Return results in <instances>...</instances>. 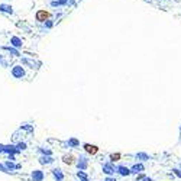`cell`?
Listing matches in <instances>:
<instances>
[{
    "label": "cell",
    "mask_w": 181,
    "mask_h": 181,
    "mask_svg": "<svg viewBox=\"0 0 181 181\" xmlns=\"http://www.w3.org/2000/svg\"><path fill=\"white\" fill-rule=\"evenodd\" d=\"M49 19V13L46 12V10H38L36 12V20L38 22H45V20H48Z\"/></svg>",
    "instance_id": "obj_1"
},
{
    "label": "cell",
    "mask_w": 181,
    "mask_h": 181,
    "mask_svg": "<svg viewBox=\"0 0 181 181\" xmlns=\"http://www.w3.org/2000/svg\"><path fill=\"white\" fill-rule=\"evenodd\" d=\"M72 3H74L72 0H52L51 6L52 7H58V6H68V4H72Z\"/></svg>",
    "instance_id": "obj_2"
},
{
    "label": "cell",
    "mask_w": 181,
    "mask_h": 181,
    "mask_svg": "<svg viewBox=\"0 0 181 181\" xmlns=\"http://www.w3.org/2000/svg\"><path fill=\"white\" fill-rule=\"evenodd\" d=\"M12 74H13L16 78H22V77L25 75V71H23V68H22L20 65H16V67L12 70Z\"/></svg>",
    "instance_id": "obj_3"
},
{
    "label": "cell",
    "mask_w": 181,
    "mask_h": 181,
    "mask_svg": "<svg viewBox=\"0 0 181 181\" xmlns=\"http://www.w3.org/2000/svg\"><path fill=\"white\" fill-rule=\"evenodd\" d=\"M0 12H3V13H7V15H13V7H12L10 4L1 3V4H0Z\"/></svg>",
    "instance_id": "obj_4"
},
{
    "label": "cell",
    "mask_w": 181,
    "mask_h": 181,
    "mask_svg": "<svg viewBox=\"0 0 181 181\" xmlns=\"http://www.w3.org/2000/svg\"><path fill=\"white\" fill-rule=\"evenodd\" d=\"M84 149H86L88 154H91V155H94V154H97V152H99V148H97L96 145L86 144V145H84Z\"/></svg>",
    "instance_id": "obj_5"
},
{
    "label": "cell",
    "mask_w": 181,
    "mask_h": 181,
    "mask_svg": "<svg viewBox=\"0 0 181 181\" xmlns=\"http://www.w3.org/2000/svg\"><path fill=\"white\" fill-rule=\"evenodd\" d=\"M10 43H12L13 46H16V48H20V46H22V39L18 38V36H12V38H10Z\"/></svg>",
    "instance_id": "obj_6"
},
{
    "label": "cell",
    "mask_w": 181,
    "mask_h": 181,
    "mask_svg": "<svg viewBox=\"0 0 181 181\" xmlns=\"http://www.w3.org/2000/svg\"><path fill=\"white\" fill-rule=\"evenodd\" d=\"M144 170H145V167L142 165V164H135V165L132 167V170H130V171H132V173H135V174H138V173H142Z\"/></svg>",
    "instance_id": "obj_7"
},
{
    "label": "cell",
    "mask_w": 181,
    "mask_h": 181,
    "mask_svg": "<svg viewBox=\"0 0 181 181\" xmlns=\"http://www.w3.org/2000/svg\"><path fill=\"white\" fill-rule=\"evenodd\" d=\"M117 171H119V174H120V175H129V174L132 173L129 168H126V167H123V165H120V167L117 168Z\"/></svg>",
    "instance_id": "obj_8"
},
{
    "label": "cell",
    "mask_w": 181,
    "mask_h": 181,
    "mask_svg": "<svg viewBox=\"0 0 181 181\" xmlns=\"http://www.w3.org/2000/svg\"><path fill=\"white\" fill-rule=\"evenodd\" d=\"M103 171H105L106 174L110 175V174H113V173H114V168H113L110 164H105V165H103Z\"/></svg>",
    "instance_id": "obj_9"
},
{
    "label": "cell",
    "mask_w": 181,
    "mask_h": 181,
    "mask_svg": "<svg viewBox=\"0 0 181 181\" xmlns=\"http://www.w3.org/2000/svg\"><path fill=\"white\" fill-rule=\"evenodd\" d=\"M136 158H139L141 161H148V159H149V155H146V154H144V152H141V154L136 155Z\"/></svg>",
    "instance_id": "obj_10"
},
{
    "label": "cell",
    "mask_w": 181,
    "mask_h": 181,
    "mask_svg": "<svg viewBox=\"0 0 181 181\" xmlns=\"http://www.w3.org/2000/svg\"><path fill=\"white\" fill-rule=\"evenodd\" d=\"M43 23H45V28H48V29H51V28L54 26V22H52V20H49V19H48V20H45Z\"/></svg>",
    "instance_id": "obj_11"
},
{
    "label": "cell",
    "mask_w": 181,
    "mask_h": 181,
    "mask_svg": "<svg viewBox=\"0 0 181 181\" xmlns=\"http://www.w3.org/2000/svg\"><path fill=\"white\" fill-rule=\"evenodd\" d=\"M110 159L112 161H119L120 159V154H112L110 155Z\"/></svg>",
    "instance_id": "obj_12"
},
{
    "label": "cell",
    "mask_w": 181,
    "mask_h": 181,
    "mask_svg": "<svg viewBox=\"0 0 181 181\" xmlns=\"http://www.w3.org/2000/svg\"><path fill=\"white\" fill-rule=\"evenodd\" d=\"M173 173H174L178 178H181V168H173Z\"/></svg>",
    "instance_id": "obj_13"
},
{
    "label": "cell",
    "mask_w": 181,
    "mask_h": 181,
    "mask_svg": "<svg viewBox=\"0 0 181 181\" xmlns=\"http://www.w3.org/2000/svg\"><path fill=\"white\" fill-rule=\"evenodd\" d=\"M4 49H7V51H10L13 55H19V52L16 51V49H13V48H10V46H4Z\"/></svg>",
    "instance_id": "obj_14"
},
{
    "label": "cell",
    "mask_w": 181,
    "mask_h": 181,
    "mask_svg": "<svg viewBox=\"0 0 181 181\" xmlns=\"http://www.w3.org/2000/svg\"><path fill=\"white\" fill-rule=\"evenodd\" d=\"M72 159H74V158H72L71 155H70V156H64V162H65V164H72Z\"/></svg>",
    "instance_id": "obj_15"
},
{
    "label": "cell",
    "mask_w": 181,
    "mask_h": 181,
    "mask_svg": "<svg viewBox=\"0 0 181 181\" xmlns=\"http://www.w3.org/2000/svg\"><path fill=\"white\" fill-rule=\"evenodd\" d=\"M78 175H80V178H81L83 181H88V180H87V177H86V175H84L83 173H78Z\"/></svg>",
    "instance_id": "obj_16"
},
{
    "label": "cell",
    "mask_w": 181,
    "mask_h": 181,
    "mask_svg": "<svg viewBox=\"0 0 181 181\" xmlns=\"http://www.w3.org/2000/svg\"><path fill=\"white\" fill-rule=\"evenodd\" d=\"M142 181H154V180H152V178H149V177H145Z\"/></svg>",
    "instance_id": "obj_17"
},
{
    "label": "cell",
    "mask_w": 181,
    "mask_h": 181,
    "mask_svg": "<svg viewBox=\"0 0 181 181\" xmlns=\"http://www.w3.org/2000/svg\"><path fill=\"white\" fill-rule=\"evenodd\" d=\"M106 181H114V178H107Z\"/></svg>",
    "instance_id": "obj_18"
},
{
    "label": "cell",
    "mask_w": 181,
    "mask_h": 181,
    "mask_svg": "<svg viewBox=\"0 0 181 181\" xmlns=\"http://www.w3.org/2000/svg\"><path fill=\"white\" fill-rule=\"evenodd\" d=\"M180 132H181V126H180Z\"/></svg>",
    "instance_id": "obj_19"
},
{
    "label": "cell",
    "mask_w": 181,
    "mask_h": 181,
    "mask_svg": "<svg viewBox=\"0 0 181 181\" xmlns=\"http://www.w3.org/2000/svg\"><path fill=\"white\" fill-rule=\"evenodd\" d=\"M180 168H181V164H180Z\"/></svg>",
    "instance_id": "obj_20"
}]
</instances>
